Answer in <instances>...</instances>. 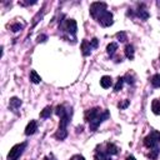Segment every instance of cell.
Instances as JSON below:
<instances>
[{
	"label": "cell",
	"instance_id": "cell-14",
	"mask_svg": "<svg viewBox=\"0 0 160 160\" xmlns=\"http://www.w3.org/2000/svg\"><path fill=\"white\" fill-rule=\"evenodd\" d=\"M151 110H152L154 114L160 115V98L152 100V102H151Z\"/></svg>",
	"mask_w": 160,
	"mask_h": 160
},
{
	"label": "cell",
	"instance_id": "cell-5",
	"mask_svg": "<svg viewBox=\"0 0 160 160\" xmlns=\"http://www.w3.org/2000/svg\"><path fill=\"white\" fill-rule=\"evenodd\" d=\"M108 10V5L105 4V2H99V1H96V2H92L91 5H90V15L94 18V19H96L99 15H101L104 11H106Z\"/></svg>",
	"mask_w": 160,
	"mask_h": 160
},
{
	"label": "cell",
	"instance_id": "cell-29",
	"mask_svg": "<svg viewBox=\"0 0 160 160\" xmlns=\"http://www.w3.org/2000/svg\"><path fill=\"white\" fill-rule=\"evenodd\" d=\"M46 39H48L46 35H39V36H38V42H44Z\"/></svg>",
	"mask_w": 160,
	"mask_h": 160
},
{
	"label": "cell",
	"instance_id": "cell-20",
	"mask_svg": "<svg viewBox=\"0 0 160 160\" xmlns=\"http://www.w3.org/2000/svg\"><path fill=\"white\" fill-rule=\"evenodd\" d=\"M51 114H52V108H51V106H46V108L40 112V118L46 119V118H50Z\"/></svg>",
	"mask_w": 160,
	"mask_h": 160
},
{
	"label": "cell",
	"instance_id": "cell-26",
	"mask_svg": "<svg viewBox=\"0 0 160 160\" xmlns=\"http://www.w3.org/2000/svg\"><path fill=\"white\" fill-rule=\"evenodd\" d=\"M129 104H130V100H128V99H125L124 101H121V102H119V104H118V108L122 110V109H126V108L129 106Z\"/></svg>",
	"mask_w": 160,
	"mask_h": 160
},
{
	"label": "cell",
	"instance_id": "cell-24",
	"mask_svg": "<svg viewBox=\"0 0 160 160\" xmlns=\"http://www.w3.org/2000/svg\"><path fill=\"white\" fill-rule=\"evenodd\" d=\"M24 28V25L22 24H20V22H16V24H12L11 26H10V29H11V31H14V32H16V31H19V30H21Z\"/></svg>",
	"mask_w": 160,
	"mask_h": 160
},
{
	"label": "cell",
	"instance_id": "cell-25",
	"mask_svg": "<svg viewBox=\"0 0 160 160\" xmlns=\"http://www.w3.org/2000/svg\"><path fill=\"white\" fill-rule=\"evenodd\" d=\"M116 38L121 41V42H125L126 40H128V38H126V34L124 32V31H119L118 34H116Z\"/></svg>",
	"mask_w": 160,
	"mask_h": 160
},
{
	"label": "cell",
	"instance_id": "cell-10",
	"mask_svg": "<svg viewBox=\"0 0 160 160\" xmlns=\"http://www.w3.org/2000/svg\"><path fill=\"white\" fill-rule=\"evenodd\" d=\"M21 104H22V101H21L19 98H16V96L11 98L10 101H9V106H10V109H11L12 111H15L16 109H19V108L21 106Z\"/></svg>",
	"mask_w": 160,
	"mask_h": 160
},
{
	"label": "cell",
	"instance_id": "cell-8",
	"mask_svg": "<svg viewBox=\"0 0 160 160\" xmlns=\"http://www.w3.org/2000/svg\"><path fill=\"white\" fill-rule=\"evenodd\" d=\"M38 130V122L35 121V120H31L28 125H26V128H25V135H32V134H35V131Z\"/></svg>",
	"mask_w": 160,
	"mask_h": 160
},
{
	"label": "cell",
	"instance_id": "cell-13",
	"mask_svg": "<svg viewBox=\"0 0 160 160\" xmlns=\"http://www.w3.org/2000/svg\"><path fill=\"white\" fill-rule=\"evenodd\" d=\"M100 85H101L104 89H108V88H110V86L112 85V79H111L110 76L105 75V76H102V78L100 79Z\"/></svg>",
	"mask_w": 160,
	"mask_h": 160
},
{
	"label": "cell",
	"instance_id": "cell-23",
	"mask_svg": "<svg viewBox=\"0 0 160 160\" xmlns=\"http://www.w3.org/2000/svg\"><path fill=\"white\" fill-rule=\"evenodd\" d=\"M124 78H119L118 79V81H116V84H115V86H114V91H120L121 90V88H122V85H124Z\"/></svg>",
	"mask_w": 160,
	"mask_h": 160
},
{
	"label": "cell",
	"instance_id": "cell-19",
	"mask_svg": "<svg viewBox=\"0 0 160 160\" xmlns=\"http://www.w3.org/2000/svg\"><path fill=\"white\" fill-rule=\"evenodd\" d=\"M68 136V130L66 129H58V131L55 132V138L58 139V140H64L65 138Z\"/></svg>",
	"mask_w": 160,
	"mask_h": 160
},
{
	"label": "cell",
	"instance_id": "cell-21",
	"mask_svg": "<svg viewBox=\"0 0 160 160\" xmlns=\"http://www.w3.org/2000/svg\"><path fill=\"white\" fill-rule=\"evenodd\" d=\"M159 152H160V149L156 146V148H152V149L150 150V152L148 154V156H149L150 159H152V160H156V159H158Z\"/></svg>",
	"mask_w": 160,
	"mask_h": 160
},
{
	"label": "cell",
	"instance_id": "cell-9",
	"mask_svg": "<svg viewBox=\"0 0 160 160\" xmlns=\"http://www.w3.org/2000/svg\"><path fill=\"white\" fill-rule=\"evenodd\" d=\"M91 46H90V41L88 40H82L81 41V52L84 56H89L91 54Z\"/></svg>",
	"mask_w": 160,
	"mask_h": 160
},
{
	"label": "cell",
	"instance_id": "cell-28",
	"mask_svg": "<svg viewBox=\"0 0 160 160\" xmlns=\"http://www.w3.org/2000/svg\"><path fill=\"white\" fill-rule=\"evenodd\" d=\"M70 160H85V158H84L82 155L76 154V155H72V156L70 158Z\"/></svg>",
	"mask_w": 160,
	"mask_h": 160
},
{
	"label": "cell",
	"instance_id": "cell-7",
	"mask_svg": "<svg viewBox=\"0 0 160 160\" xmlns=\"http://www.w3.org/2000/svg\"><path fill=\"white\" fill-rule=\"evenodd\" d=\"M60 28H61L64 31L69 32L70 35H75V34H76V30H78V25H76V21H75L74 19H68L64 24L60 25Z\"/></svg>",
	"mask_w": 160,
	"mask_h": 160
},
{
	"label": "cell",
	"instance_id": "cell-18",
	"mask_svg": "<svg viewBox=\"0 0 160 160\" xmlns=\"http://www.w3.org/2000/svg\"><path fill=\"white\" fill-rule=\"evenodd\" d=\"M128 15H132V16H134V15H136L138 18H140V19H142V20L149 19V12H148L146 10H144V9H142V10H140V9H139L135 14H128Z\"/></svg>",
	"mask_w": 160,
	"mask_h": 160
},
{
	"label": "cell",
	"instance_id": "cell-15",
	"mask_svg": "<svg viewBox=\"0 0 160 160\" xmlns=\"http://www.w3.org/2000/svg\"><path fill=\"white\" fill-rule=\"evenodd\" d=\"M116 50H118V44H116V42H110V44L106 46V52H108V55H109L110 58L114 56V54H115Z\"/></svg>",
	"mask_w": 160,
	"mask_h": 160
},
{
	"label": "cell",
	"instance_id": "cell-30",
	"mask_svg": "<svg viewBox=\"0 0 160 160\" xmlns=\"http://www.w3.org/2000/svg\"><path fill=\"white\" fill-rule=\"evenodd\" d=\"M45 160H56V159L54 158V155H52V154H50V155L45 156Z\"/></svg>",
	"mask_w": 160,
	"mask_h": 160
},
{
	"label": "cell",
	"instance_id": "cell-17",
	"mask_svg": "<svg viewBox=\"0 0 160 160\" xmlns=\"http://www.w3.org/2000/svg\"><path fill=\"white\" fill-rule=\"evenodd\" d=\"M30 81H31L32 84H39V82L41 81V78H40V75L36 72V70H31V71H30Z\"/></svg>",
	"mask_w": 160,
	"mask_h": 160
},
{
	"label": "cell",
	"instance_id": "cell-16",
	"mask_svg": "<svg viewBox=\"0 0 160 160\" xmlns=\"http://www.w3.org/2000/svg\"><path fill=\"white\" fill-rule=\"evenodd\" d=\"M125 56L129 59V60H132L134 59V46L128 44L125 46Z\"/></svg>",
	"mask_w": 160,
	"mask_h": 160
},
{
	"label": "cell",
	"instance_id": "cell-3",
	"mask_svg": "<svg viewBox=\"0 0 160 160\" xmlns=\"http://www.w3.org/2000/svg\"><path fill=\"white\" fill-rule=\"evenodd\" d=\"M160 144V132L156 130L150 131L145 138H144V145L149 149L156 148Z\"/></svg>",
	"mask_w": 160,
	"mask_h": 160
},
{
	"label": "cell",
	"instance_id": "cell-2",
	"mask_svg": "<svg viewBox=\"0 0 160 160\" xmlns=\"http://www.w3.org/2000/svg\"><path fill=\"white\" fill-rule=\"evenodd\" d=\"M55 114L60 118L59 128H60V129H66L68 124L70 122L71 115H72L71 108H69V106H66V105H58V106L55 108Z\"/></svg>",
	"mask_w": 160,
	"mask_h": 160
},
{
	"label": "cell",
	"instance_id": "cell-12",
	"mask_svg": "<svg viewBox=\"0 0 160 160\" xmlns=\"http://www.w3.org/2000/svg\"><path fill=\"white\" fill-rule=\"evenodd\" d=\"M95 159H96V160H111V156H110L105 150H96V152H95Z\"/></svg>",
	"mask_w": 160,
	"mask_h": 160
},
{
	"label": "cell",
	"instance_id": "cell-11",
	"mask_svg": "<svg viewBox=\"0 0 160 160\" xmlns=\"http://www.w3.org/2000/svg\"><path fill=\"white\" fill-rule=\"evenodd\" d=\"M106 148H105V151L111 156V155H116L118 152H119V148L115 145V144H112V142H106V145H105Z\"/></svg>",
	"mask_w": 160,
	"mask_h": 160
},
{
	"label": "cell",
	"instance_id": "cell-22",
	"mask_svg": "<svg viewBox=\"0 0 160 160\" xmlns=\"http://www.w3.org/2000/svg\"><path fill=\"white\" fill-rule=\"evenodd\" d=\"M150 82H151V85H152L154 88H160V74H155V75L151 78Z\"/></svg>",
	"mask_w": 160,
	"mask_h": 160
},
{
	"label": "cell",
	"instance_id": "cell-27",
	"mask_svg": "<svg viewBox=\"0 0 160 160\" xmlns=\"http://www.w3.org/2000/svg\"><path fill=\"white\" fill-rule=\"evenodd\" d=\"M98 44H99V41H98V39H96V38H94V39H91V40H90V46H91L92 49L98 48Z\"/></svg>",
	"mask_w": 160,
	"mask_h": 160
},
{
	"label": "cell",
	"instance_id": "cell-6",
	"mask_svg": "<svg viewBox=\"0 0 160 160\" xmlns=\"http://www.w3.org/2000/svg\"><path fill=\"white\" fill-rule=\"evenodd\" d=\"M101 26H104V28H108V26H110V25H112V14L110 12V11H104L101 15H99L96 19H95Z\"/></svg>",
	"mask_w": 160,
	"mask_h": 160
},
{
	"label": "cell",
	"instance_id": "cell-1",
	"mask_svg": "<svg viewBox=\"0 0 160 160\" xmlns=\"http://www.w3.org/2000/svg\"><path fill=\"white\" fill-rule=\"evenodd\" d=\"M108 118H109V110L106 109L102 110L100 108H92L86 110L85 112V120L89 122V128L92 131H95L99 128V125L102 121H105Z\"/></svg>",
	"mask_w": 160,
	"mask_h": 160
},
{
	"label": "cell",
	"instance_id": "cell-31",
	"mask_svg": "<svg viewBox=\"0 0 160 160\" xmlns=\"http://www.w3.org/2000/svg\"><path fill=\"white\" fill-rule=\"evenodd\" d=\"M125 160H136V159H135V158H134L132 155H129V156H128V158H126Z\"/></svg>",
	"mask_w": 160,
	"mask_h": 160
},
{
	"label": "cell",
	"instance_id": "cell-4",
	"mask_svg": "<svg viewBox=\"0 0 160 160\" xmlns=\"http://www.w3.org/2000/svg\"><path fill=\"white\" fill-rule=\"evenodd\" d=\"M25 148H26V142H21V144L14 145L10 149L9 154H8V160H18L21 156V154L24 152Z\"/></svg>",
	"mask_w": 160,
	"mask_h": 160
}]
</instances>
